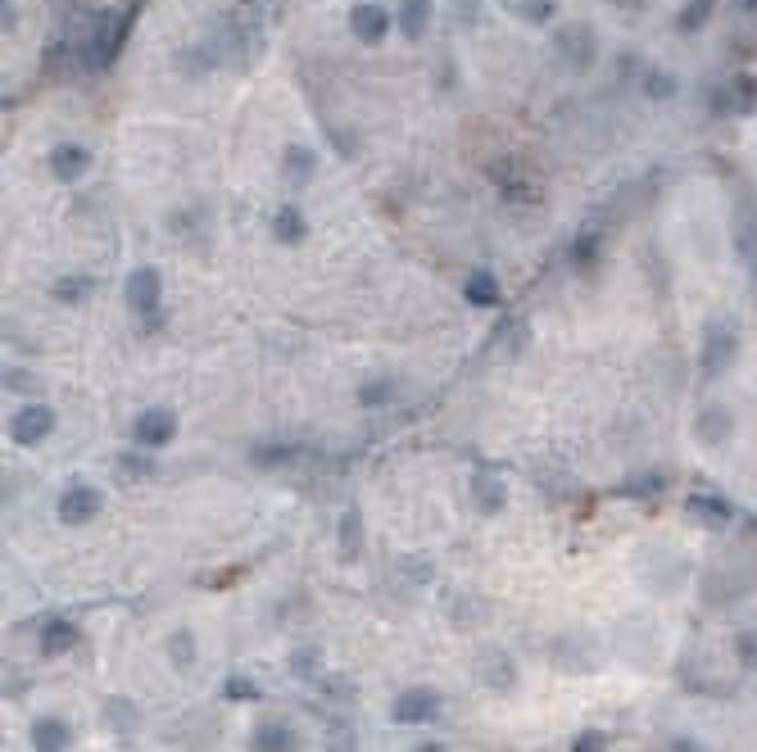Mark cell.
Wrapping results in <instances>:
<instances>
[{"mask_svg": "<svg viewBox=\"0 0 757 752\" xmlns=\"http://www.w3.org/2000/svg\"><path fill=\"white\" fill-rule=\"evenodd\" d=\"M413 752H445V748H440L436 739H427V743H418V748H413Z\"/></svg>", "mask_w": 757, "mask_h": 752, "instance_id": "39", "label": "cell"}, {"mask_svg": "<svg viewBox=\"0 0 757 752\" xmlns=\"http://www.w3.org/2000/svg\"><path fill=\"white\" fill-rule=\"evenodd\" d=\"M431 19H436V0H399V10H395L404 42H423L431 32Z\"/></svg>", "mask_w": 757, "mask_h": 752, "instance_id": "13", "label": "cell"}, {"mask_svg": "<svg viewBox=\"0 0 757 752\" xmlns=\"http://www.w3.org/2000/svg\"><path fill=\"white\" fill-rule=\"evenodd\" d=\"M395 395H399V381H395V376H376V381H363V386H359V403H363V408H386Z\"/></svg>", "mask_w": 757, "mask_h": 752, "instance_id": "20", "label": "cell"}, {"mask_svg": "<svg viewBox=\"0 0 757 752\" xmlns=\"http://www.w3.org/2000/svg\"><path fill=\"white\" fill-rule=\"evenodd\" d=\"M553 55L572 68V73H585L594 59H599V36L590 23H562L553 32Z\"/></svg>", "mask_w": 757, "mask_h": 752, "instance_id": "2", "label": "cell"}, {"mask_svg": "<svg viewBox=\"0 0 757 752\" xmlns=\"http://www.w3.org/2000/svg\"><path fill=\"white\" fill-rule=\"evenodd\" d=\"M0 10H6V32L14 27V0H0Z\"/></svg>", "mask_w": 757, "mask_h": 752, "instance_id": "37", "label": "cell"}, {"mask_svg": "<svg viewBox=\"0 0 757 752\" xmlns=\"http://www.w3.org/2000/svg\"><path fill=\"white\" fill-rule=\"evenodd\" d=\"M667 752H707L699 739H690V734H671V743H667Z\"/></svg>", "mask_w": 757, "mask_h": 752, "instance_id": "35", "label": "cell"}, {"mask_svg": "<svg viewBox=\"0 0 757 752\" xmlns=\"http://www.w3.org/2000/svg\"><path fill=\"white\" fill-rule=\"evenodd\" d=\"M599 241H603V232H577V241H572V268L577 273H590L594 263H599Z\"/></svg>", "mask_w": 757, "mask_h": 752, "instance_id": "21", "label": "cell"}, {"mask_svg": "<svg viewBox=\"0 0 757 752\" xmlns=\"http://www.w3.org/2000/svg\"><path fill=\"white\" fill-rule=\"evenodd\" d=\"M476 508L481 512H500L504 508V485L495 476H481L476 480Z\"/></svg>", "mask_w": 757, "mask_h": 752, "instance_id": "28", "label": "cell"}, {"mask_svg": "<svg viewBox=\"0 0 757 752\" xmlns=\"http://www.w3.org/2000/svg\"><path fill=\"white\" fill-rule=\"evenodd\" d=\"M132 440L145 449V454H155V449H168L177 440V412L173 408H145L141 418L132 422Z\"/></svg>", "mask_w": 757, "mask_h": 752, "instance_id": "3", "label": "cell"}, {"mask_svg": "<svg viewBox=\"0 0 757 752\" xmlns=\"http://www.w3.org/2000/svg\"><path fill=\"white\" fill-rule=\"evenodd\" d=\"M391 717H395L399 726H427V721L440 717V694L427 689V685L404 689V694L395 698V707H391Z\"/></svg>", "mask_w": 757, "mask_h": 752, "instance_id": "6", "label": "cell"}, {"mask_svg": "<svg viewBox=\"0 0 757 752\" xmlns=\"http://www.w3.org/2000/svg\"><path fill=\"white\" fill-rule=\"evenodd\" d=\"M227 694H232V698H250V694H254V689H250V685H245V681H232V685H227Z\"/></svg>", "mask_w": 757, "mask_h": 752, "instance_id": "36", "label": "cell"}, {"mask_svg": "<svg viewBox=\"0 0 757 752\" xmlns=\"http://www.w3.org/2000/svg\"><path fill=\"white\" fill-rule=\"evenodd\" d=\"M735 10L739 14H757V0H735Z\"/></svg>", "mask_w": 757, "mask_h": 752, "instance_id": "38", "label": "cell"}, {"mask_svg": "<svg viewBox=\"0 0 757 752\" xmlns=\"http://www.w3.org/2000/svg\"><path fill=\"white\" fill-rule=\"evenodd\" d=\"M735 354H739V327L731 318H712L703 327V341H699V376H703V381L726 376V367L735 363Z\"/></svg>", "mask_w": 757, "mask_h": 752, "instance_id": "1", "label": "cell"}, {"mask_svg": "<svg viewBox=\"0 0 757 752\" xmlns=\"http://www.w3.org/2000/svg\"><path fill=\"white\" fill-rule=\"evenodd\" d=\"M639 87H645L649 100H671L680 82H676V73H667V68H645V73H639Z\"/></svg>", "mask_w": 757, "mask_h": 752, "instance_id": "22", "label": "cell"}, {"mask_svg": "<svg viewBox=\"0 0 757 752\" xmlns=\"http://www.w3.org/2000/svg\"><path fill=\"white\" fill-rule=\"evenodd\" d=\"M694 435H699L703 444H712V449H722V444L735 435V412H731L726 403H707V408H699V418H694Z\"/></svg>", "mask_w": 757, "mask_h": 752, "instance_id": "11", "label": "cell"}, {"mask_svg": "<svg viewBox=\"0 0 757 752\" xmlns=\"http://www.w3.org/2000/svg\"><path fill=\"white\" fill-rule=\"evenodd\" d=\"M735 657L744 671H757V630H739L735 634Z\"/></svg>", "mask_w": 757, "mask_h": 752, "instance_id": "30", "label": "cell"}, {"mask_svg": "<svg viewBox=\"0 0 757 752\" xmlns=\"http://www.w3.org/2000/svg\"><path fill=\"white\" fill-rule=\"evenodd\" d=\"M100 512H105V495L96 490V485H87V480H73L68 490L59 495V521L64 526H87Z\"/></svg>", "mask_w": 757, "mask_h": 752, "instance_id": "4", "label": "cell"}, {"mask_svg": "<svg viewBox=\"0 0 757 752\" xmlns=\"http://www.w3.org/2000/svg\"><path fill=\"white\" fill-rule=\"evenodd\" d=\"M340 549H345V557L359 553V512H345V517H340Z\"/></svg>", "mask_w": 757, "mask_h": 752, "instance_id": "31", "label": "cell"}, {"mask_svg": "<svg viewBox=\"0 0 757 752\" xmlns=\"http://www.w3.org/2000/svg\"><path fill=\"white\" fill-rule=\"evenodd\" d=\"M603 748H608V734L603 730H581L572 743V752H603Z\"/></svg>", "mask_w": 757, "mask_h": 752, "instance_id": "32", "label": "cell"}, {"mask_svg": "<svg viewBox=\"0 0 757 752\" xmlns=\"http://www.w3.org/2000/svg\"><path fill=\"white\" fill-rule=\"evenodd\" d=\"M662 490V476H635L622 485V495H658Z\"/></svg>", "mask_w": 757, "mask_h": 752, "instance_id": "33", "label": "cell"}, {"mask_svg": "<svg viewBox=\"0 0 757 752\" xmlns=\"http://www.w3.org/2000/svg\"><path fill=\"white\" fill-rule=\"evenodd\" d=\"M168 657H173L177 671L191 666V662H196V634H191V630H173V634H168Z\"/></svg>", "mask_w": 757, "mask_h": 752, "instance_id": "26", "label": "cell"}, {"mask_svg": "<svg viewBox=\"0 0 757 752\" xmlns=\"http://www.w3.org/2000/svg\"><path fill=\"white\" fill-rule=\"evenodd\" d=\"M395 14L386 5H376V0H359V5L350 10V32L359 36L363 46H376V42H386V32H391Z\"/></svg>", "mask_w": 757, "mask_h": 752, "instance_id": "8", "label": "cell"}, {"mask_svg": "<svg viewBox=\"0 0 757 752\" xmlns=\"http://www.w3.org/2000/svg\"><path fill=\"white\" fill-rule=\"evenodd\" d=\"M481 662H485V666H481V675H485V681H490V685H495V689H508V685H513V671H508V657H504L500 649H485V653H481Z\"/></svg>", "mask_w": 757, "mask_h": 752, "instance_id": "24", "label": "cell"}, {"mask_svg": "<svg viewBox=\"0 0 757 752\" xmlns=\"http://www.w3.org/2000/svg\"><path fill=\"white\" fill-rule=\"evenodd\" d=\"M91 290H96L91 277H59V281H55V299H59V305H83Z\"/></svg>", "mask_w": 757, "mask_h": 752, "instance_id": "27", "label": "cell"}, {"mask_svg": "<svg viewBox=\"0 0 757 752\" xmlns=\"http://www.w3.org/2000/svg\"><path fill=\"white\" fill-rule=\"evenodd\" d=\"M119 472L123 476H150V472H155V458H136V454H128V458H119Z\"/></svg>", "mask_w": 757, "mask_h": 752, "instance_id": "34", "label": "cell"}, {"mask_svg": "<svg viewBox=\"0 0 757 752\" xmlns=\"http://www.w3.org/2000/svg\"><path fill=\"white\" fill-rule=\"evenodd\" d=\"M250 752H305V739L286 721H263V726H254Z\"/></svg>", "mask_w": 757, "mask_h": 752, "instance_id": "12", "label": "cell"}, {"mask_svg": "<svg viewBox=\"0 0 757 752\" xmlns=\"http://www.w3.org/2000/svg\"><path fill=\"white\" fill-rule=\"evenodd\" d=\"M282 173L290 186H305L318 173V150L314 145H286L282 150Z\"/></svg>", "mask_w": 757, "mask_h": 752, "instance_id": "15", "label": "cell"}, {"mask_svg": "<svg viewBox=\"0 0 757 752\" xmlns=\"http://www.w3.org/2000/svg\"><path fill=\"white\" fill-rule=\"evenodd\" d=\"M46 168H51V177L64 181V186H68V181H83L87 168H91V150L78 145V141H59V145H51Z\"/></svg>", "mask_w": 757, "mask_h": 752, "instance_id": "9", "label": "cell"}, {"mask_svg": "<svg viewBox=\"0 0 757 752\" xmlns=\"http://www.w3.org/2000/svg\"><path fill=\"white\" fill-rule=\"evenodd\" d=\"M690 512L703 521V526H726L731 521V508L722 499H712V495H694L690 499Z\"/></svg>", "mask_w": 757, "mask_h": 752, "instance_id": "25", "label": "cell"}, {"mask_svg": "<svg viewBox=\"0 0 757 752\" xmlns=\"http://www.w3.org/2000/svg\"><path fill=\"white\" fill-rule=\"evenodd\" d=\"M273 232H277L282 245H299V241L309 236V218L299 213V204H282V209L273 213Z\"/></svg>", "mask_w": 757, "mask_h": 752, "instance_id": "17", "label": "cell"}, {"mask_svg": "<svg viewBox=\"0 0 757 752\" xmlns=\"http://www.w3.org/2000/svg\"><path fill=\"white\" fill-rule=\"evenodd\" d=\"M485 173H490V181H495L500 191H504V200H522V204H536V200H540V196H536V181L522 173V164H517L513 155L495 159Z\"/></svg>", "mask_w": 757, "mask_h": 752, "instance_id": "10", "label": "cell"}, {"mask_svg": "<svg viewBox=\"0 0 757 752\" xmlns=\"http://www.w3.org/2000/svg\"><path fill=\"white\" fill-rule=\"evenodd\" d=\"M712 10H716V0H685L680 5V14H676V32H699V27H707V19H712Z\"/></svg>", "mask_w": 757, "mask_h": 752, "instance_id": "19", "label": "cell"}, {"mask_svg": "<svg viewBox=\"0 0 757 752\" xmlns=\"http://www.w3.org/2000/svg\"><path fill=\"white\" fill-rule=\"evenodd\" d=\"M68 739H73V730H68V721H59V717H36V721H32V748H36V752H64Z\"/></svg>", "mask_w": 757, "mask_h": 752, "instance_id": "16", "label": "cell"}, {"mask_svg": "<svg viewBox=\"0 0 757 752\" xmlns=\"http://www.w3.org/2000/svg\"><path fill=\"white\" fill-rule=\"evenodd\" d=\"M295 458H299L295 444H268V449H259L254 454V467H282V463H295Z\"/></svg>", "mask_w": 757, "mask_h": 752, "instance_id": "29", "label": "cell"}, {"mask_svg": "<svg viewBox=\"0 0 757 752\" xmlns=\"http://www.w3.org/2000/svg\"><path fill=\"white\" fill-rule=\"evenodd\" d=\"M123 299H128V309L141 313V318L155 313L160 299H164V277H160V268H136V273L128 277V286H123Z\"/></svg>", "mask_w": 757, "mask_h": 752, "instance_id": "7", "label": "cell"}, {"mask_svg": "<svg viewBox=\"0 0 757 752\" xmlns=\"http://www.w3.org/2000/svg\"><path fill=\"white\" fill-rule=\"evenodd\" d=\"M504 5H508L517 19H526V23H553V19H558V5H553V0H504Z\"/></svg>", "mask_w": 757, "mask_h": 752, "instance_id": "23", "label": "cell"}, {"mask_svg": "<svg viewBox=\"0 0 757 752\" xmlns=\"http://www.w3.org/2000/svg\"><path fill=\"white\" fill-rule=\"evenodd\" d=\"M73 649H78V626H73V621H46V630H42V653L46 657H64Z\"/></svg>", "mask_w": 757, "mask_h": 752, "instance_id": "18", "label": "cell"}, {"mask_svg": "<svg viewBox=\"0 0 757 752\" xmlns=\"http://www.w3.org/2000/svg\"><path fill=\"white\" fill-rule=\"evenodd\" d=\"M463 299H468V305H476V309H495L500 299H504V286H500V277L490 273V268H476L463 281Z\"/></svg>", "mask_w": 757, "mask_h": 752, "instance_id": "14", "label": "cell"}, {"mask_svg": "<svg viewBox=\"0 0 757 752\" xmlns=\"http://www.w3.org/2000/svg\"><path fill=\"white\" fill-rule=\"evenodd\" d=\"M51 431H55V408L51 403H28V408H19L10 418V440L23 444V449L42 444Z\"/></svg>", "mask_w": 757, "mask_h": 752, "instance_id": "5", "label": "cell"}]
</instances>
